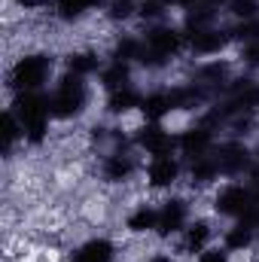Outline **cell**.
<instances>
[{
    "label": "cell",
    "mask_w": 259,
    "mask_h": 262,
    "mask_svg": "<svg viewBox=\"0 0 259 262\" xmlns=\"http://www.w3.org/2000/svg\"><path fill=\"white\" fill-rule=\"evenodd\" d=\"M171 107H174L171 95H153V98H146V101H143V113H146L149 119H162Z\"/></svg>",
    "instance_id": "obj_13"
},
{
    "label": "cell",
    "mask_w": 259,
    "mask_h": 262,
    "mask_svg": "<svg viewBox=\"0 0 259 262\" xmlns=\"http://www.w3.org/2000/svg\"><path fill=\"white\" fill-rule=\"evenodd\" d=\"M46 73H49V58L46 55H28L12 70V85L18 92H34L46 79Z\"/></svg>",
    "instance_id": "obj_3"
},
{
    "label": "cell",
    "mask_w": 259,
    "mask_h": 262,
    "mask_svg": "<svg viewBox=\"0 0 259 262\" xmlns=\"http://www.w3.org/2000/svg\"><path fill=\"white\" fill-rule=\"evenodd\" d=\"M140 104V98L131 92V89H119V92H113V98H110V110L113 113H125L131 107H137Z\"/></svg>",
    "instance_id": "obj_15"
},
{
    "label": "cell",
    "mask_w": 259,
    "mask_h": 262,
    "mask_svg": "<svg viewBox=\"0 0 259 262\" xmlns=\"http://www.w3.org/2000/svg\"><path fill=\"white\" fill-rule=\"evenodd\" d=\"M201 262H226V253H220V250H207V253L201 256Z\"/></svg>",
    "instance_id": "obj_25"
},
{
    "label": "cell",
    "mask_w": 259,
    "mask_h": 262,
    "mask_svg": "<svg viewBox=\"0 0 259 262\" xmlns=\"http://www.w3.org/2000/svg\"><path fill=\"white\" fill-rule=\"evenodd\" d=\"M110 256H113V244L104 241V238H95V241H89V244L79 247L76 262H107Z\"/></svg>",
    "instance_id": "obj_8"
},
{
    "label": "cell",
    "mask_w": 259,
    "mask_h": 262,
    "mask_svg": "<svg viewBox=\"0 0 259 262\" xmlns=\"http://www.w3.org/2000/svg\"><path fill=\"white\" fill-rule=\"evenodd\" d=\"M18 3H21V6H37L40 0H18Z\"/></svg>",
    "instance_id": "obj_30"
},
{
    "label": "cell",
    "mask_w": 259,
    "mask_h": 262,
    "mask_svg": "<svg viewBox=\"0 0 259 262\" xmlns=\"http://www.w3.org/2000/svg\"><path fill=\"white\" fill-rule=\"evenodd\" d=\"M177 180V162L171 156H156V162L149 165V183L153 186H171Z\"/></svg>",
    "instance_id": "obj_5"
},
{
    "label": "cell",
    "mask_w": 259,
    "mask_h": 262,
    "mask_svg": "<svg viewBox=\"0 0 259 262\" xmlns=\"http://www.w3.org/2000/svg\"><path fill=\"white\" fill-rule=\"evenodd\" d=\"M207 241V226L204 223H195V226H189V235H186V244L192 247V250H198L201 244Z\"/></svg>",
    "instance_id": "obj_22"
},
{
    "label": "cell",
    "mask_w": 259,
    "mask_h": 262,
    "mask_svg": "<svg viewBox=\"0 0 259 262\" xmlns=\"http://www.w3.org/2000/svg\"><path fill=\"white\" fill-rule=\"evenodd\" d=\"M232 12L241 18H250L256 12V0H232Z\"/></svg>",
    "instance_id": "obj_23"
},
{
    "label": "cell",
    "mask_w": 259,
    "mask_h": 262,
    "mask_svg": "<svg viewBox=\"0 0 259 262\" xmlns=\"http://www.w3.org/2000/svg\"><path fill=\"white\" fill-rule=\"evenodd\" d=\"M137 140H140L153 156H168V152H171V137L162 128H156V125H153V128H143L137 134Z\"/></svg>",
    "instance_id": "obj_7"
},
{
    "label": "cell",
    "mask_w": 259,
    "mask_h": 262,
    "mask_svg": "<svg viewBox=\"0 0 259 262\" xmlns=\"http://www.w3.org/2000/svg\"><path fill=\"white\" fill-rule=\"evenodd\" d=\"M244 58H247L250 64H259V43H253V46L247 49V55H244Z\"/></svg>",
    "instance_id": "obj_28"
},
{
    "label": "cell",
    "mask_w": 259,
    "mask_h": 262,
    "mask_svg": "<svg viewBox=\"0 0 259 262\" xmlns=\"http://www.w3.org/2000/svg\"><path fill=\"white\" fill-rule=\"evenodd\" d=\"M217 171H220V165H217V162L198 159V162H195V168H192V177L198 180V183H207V180H210V177H213Z\"/></svg>",
    "instance_id": "obj_20"
},
{
    "label": "cell",
    "mask_w": 259,
    "mask_h": 262,
    "mask_svg": "<svg viewBox=\"0 0 259 262\" xmlns=\"http://www.w3.org/2000/svg\"><path fill=\"white\" fill-rule=\"evenodd\" d=\"M217 165L223 168V171H241L244 165H247V149L241 146V143H226L223 146V152H220V159H217Z\"/></svg>",
    "instance_id": "obj_9"
},
{
    "label": "cell",
    "mask_w": 259,
    "mask_h": 262,
    "mask_svg": "<svg viewBox=\"0 0 259 262\" xmlns=\"http://www.w3.org/2000/svg\"><path fill=\"white\" fill-rule=\"evenodd\" d=\"M70 73H76V76H82V73H92L95 67H98V58L95 55H89V52H82V55H70Z\"/></svg>",
    "instance_id": "obj_16"
},
{
    "label": "cell",
    "mask_w": 259,
    "mask_h": 262,
    "mask_svg": "<svg viewBox=\"0 0 259 262\" xmlns=\"http://www.w3.org/2000/svg\"><path fill=\"white\" fill-rule=\"evenodd\" d=\"M140 12H143V15H159V12H162V3H156V0H153V3H143Z\"/></svg>",
    "instance_id": "obj_26"
},
{
    "label": "cell",
    "mask_w": 259,
    "mask_h": 262,
    "mask_svg": "<svg viewBox=\"0 0 259 262\" xmlns=\"http://www.w3.org/2000/svg\"><path fill=\"white\" fill-rule=\"evenodd\" d=\"M204 3H220V0H204Z\"/></svg>",
    "instance_id": "obj_33"
},
{
    "label": "cell",
    "mask_w": 259,
    "mask_h": 262,
    "mask_svg": "<svg viewBox=\"0 0 259 262\" xmlns=\"http://www.w3.org/2000/svg\"><path fill=\"white\" fill-rule=\"evenodd\" d=\"M250 204H253V195L244 192L241 186H229V189H223L220 198H217V210L220 213H229V216H244V210Z\"/></svg>",
    "instance_id": "obj_4"
},
{
    "label": "cell",
    "mask_w": 259,
    "mask_h": 262,
    "mask_svg": "<svg viewBox=\"0 0 259 262\" xmlns=\"http://www.w3.org/2000/svg\"><path fill=\"white\" fill-rule=\"evenodd\" d=\"M226 244L235 247V250H238V247H247V244H250V226H238V229H232L229 238H226Z\"/></svg>",
    "instance_id": "obj_21"
},
{
    "label": "cell",
    "mask_w": 259,
    "mask_h": 262,
    "mask_svg": "<svg viewBox=\"0 0 259 262\" xmlns=\"http://www.w3.org/2000/svg\"><path fill=\"white\" fill-rule=\"evenodd\" d=\"M238 34H241V37H256L259 25H241V28H238Z\"/></svg>",
    "instance_id": "obj_27"
},
{
    "label": "cell",
    "mask_w": 259,
    "mask_h": 262,
    "mask_svg": "<svg viewBox=\"0 0 259 262\" xmlns=\"http://www.w3.org/2000/svg\"><path fill=\"white\" fill-rule=\"evenodd\" d=\"M125 79H128V70H125V64L119 61V64H113L107 73H104V82L113 89V92H119L122 85H125Z\"/></svg>",
    "instance_id": "obj_19"
},
{
    "label": "cell",
    "mask_w": 259,
    "mask_h": 262,
    "mask_svg": "<svg viewBox=\"0 0 259 262\" xmlns=\"http://www.w3.org/2000/svg\"><path fill=\"white\" fill-rule=\"evenodd\" d=\"M253 180L259 183V168H253Z\"/></svg>",
    "instance_id": "obj_32"
},
{
    "label": "cell",
    "mask_w": 259,
    "mask_h": 262,
    "mask_svg": "<svg viewBox=\"0 0 259 262\" xmlns=\"http://www.w3.org/2000/svg\"><path fill=\"white\" fill-rule=\"evenodd\" d=\"M134 55H137V46H134L131 40L119 43V49H116V58H119V61H125V58H134Z\"/></svg>",
    "instance_id": "obj_24"
},
{
    "label": "cell",
    "mask_w": 259,
    "mask_h": 262,
    "mask_svg": "<svg viewBox=\"0 0 259 262\" xmlns=\"http://www.w3.org/2000/svg\"><path fill=\"white\" fill-rule=\"evenodd\" d=\"M128 12H131L128 3H116V9H113V15H116V18H119V15H128Z\"/></svg>",
    "instance_id": "obj_29"
},
{
    "label": "cell",
    "mask_w": 259,
    "mask_h": 262,
    "mask_svg": "<svg viewBox=\"0 0 259 262\" xmlns=\"http://www.w3.org/2000/svg\"><path fill=\"white\" fill-rule=\"evenodd\" d=\"M15 113L21 116L25 131H28V137L34 143L43 140V134H46V116H49V101H43L34 92H21L18 101H15Z\"/></svg>",
    "instance_id": "obj_1"
},
{
    "label": "cell",
    "mask_w": 259,
    "mask_h": 262,
    "mask_svg": "<svg viewBox=\"0 0 259 262\" xmlns=\"http://www.w3.org/2000/svg\"><path fill=\"white\" fill-rule=\"evenodd\" d=\"M226 40L229 37L223 31H195L192 46H195V52H217V49L226 46Z\"/></svg>",
    "instance_id": "obj_11"
},
{
    "label": "cell",
    "mask_w": 259,
    "mask_h": 262,
    "mask_svg": "<svg viewBox=\"0 0 259 262\" xmlns=\"http://www.w3.org/2000/svg\"><path fill=\"white\" fill-rule=\"evenodd\" d=\"M82 82H79V76L76 73H70L64 76V82H61V89L52 95V101H49V113H55V116H76L79 110H82Z\"/></svg>",
    "instance_id": "obj_2"
},
{
    "label": "cell",
    "mask_w": 259,
    "mask_h": 262,
    "mask_svg": "<svg viewBox=\"0 0 259 262\" xmlns=\"http://www.w3.org/2000/svg\"><path fill=\"white\" fill-rule=\"evenodd\" d=\"M180 146H183L189 156H201V152L210 146V131H204V128L186 131V134H183V140H180Z\"/></svg>",
    "instance_id": "obj_12"
},
{
    "label": "cell",
    "mask_w": 259,
    "mask_h": 262,
    "mask_svg": "<svg viewBox=\"0 0 259 262\" xmlns=\"http://www.w3.org/2000/svg\"><path fill=\"white\" fill-rule=\"evenodd\" d=\"M149 262H171L168 256H156V259H149Z\"/></svg>",
    "instance_id": "obj_31"
},
{
    "label": "cell",
    "mask_w": 259,
    "mask_h": 262,
    "mask_svg": "<svg viewBox=\"0 0 259 262\" xmlns=\"http://www.w3.org/2000/svg\"><path fill=\"white\" fill-rule=\"evenodd\" d=\"M183 226V204L180 201H168L165 210L159 213V232L168 235V232H177Z\"/></svg>",
    "instance_id": "obj_10"
},
{
    "label": "cell",
    "mask_w": 259,
    "mask_h": 262,
    "mask_svg": "<svg viewBox=\"0 0 259 262\" xmlns=\"http://www.w3.org/2000/svg\"><path fill=\"white\" fill-rule=\"evenodd\" d=\"M177 46H180V34H174L168 28H159V31L149 34V52H156L162 58L171 55V52H177Z\"/></svg>",
    "instance_id": "obj_6"
},
{
    "label": "cell",
    "mask_w": 259,
    "mask_h": 262,
    "mask_svg": "<svg viewBox=\"0 0 259 262\" xmlns=\"http://www.w3.org/2000/svg\"><path fill=\"white\" fill-rule=\"evenodd\" d=\"M256 201H259V183H256Z\"/></svg>",
    "instance_id": "obj_34"
},
{
    "label": "cell",
    "mask_w": 259,
    "mask_h": 262,
    "mask_svg": "<svg viewBox=\"0 0 259 262\" xmlns=\"http://www.w3.org/2000/svg\"><path fill=\"white\" fill-rule=\"evenodd\" d=\"M92 3H95V0H58V12H61V18H76V15H82Z\"/></svg>",
    "instance_id": "obj_17"
},
{
    "label": "cell",
    "mask_w": 259,
    "mask_h": 262,
    "mask_svg": "<svg viewBox=\"0 0 259 262\" xmlns=\"http://www.w3.org/2000/svg\"><path fill=\"white\" fill-rule=\"evenodd\" d=\"M156 223H159V213L149 210V207H140L128 220V229L131 232H149V229H156Z\"/></svg>",
    "instance_id": "obj_14"
},
{
    "label": "cell",
    "mask_w": 259,
    "mask_h": 262,
    "mask_svg": "<svg viewBox=\"0 0 259 262\" xmlns=\"http://www.w3.org/2000/svg\"><path fill=\"white\" fill-rule=\"evenodd\" d=\"M128 174H131V162H128V159L113 156V159L107 162V177H110V180H125Z\"/></svg>",
    "instance_id": "obj_18"
}]
</instances>
